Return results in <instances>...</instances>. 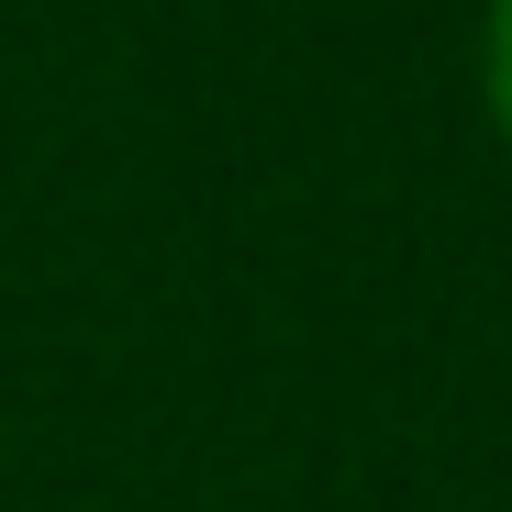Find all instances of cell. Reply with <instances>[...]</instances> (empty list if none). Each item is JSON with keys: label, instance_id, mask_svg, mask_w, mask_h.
Here are the masks:
<instances>
[{"label": "cell", "instance_id": "cell-1", "mask_svg": "<svg viewBox=\"0 0 512 512\" xmlns=\"http://www.w3.org/2000/svg\"><path fill=\"white\" fill-rule=\"evenodd\" d=\"M490 112L512 134V0H490Z\"/></svg>", "mask_w": 512, "mask_h": 512}]
</instances>
